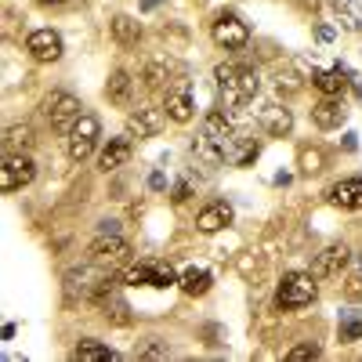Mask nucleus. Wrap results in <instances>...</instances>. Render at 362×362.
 I'll list each match as a JSON object with an SVG mask.
<instances>
[{"instance_id": "nucleus-1", "label": "nucleus", "mask_w": 362, "mask_h": 362, "mask_svg": "<svg viewBox=\"0 0 362 362\" xmlns=\"http://www.w3.org/2000/svg\"><path fill=\"white\" fill-rule=\"evenodd\" d=\"M214 80H218V90H221V98H225V109H239V105H247L254 95H257V73L254 69H243V66H218L214 69Z\"/></svg>"}, {"instance_id": "nucleus-2", "label": "nucleus", "mask_w": 362, "mask_h": 362, "mask_svg": "<svg viewBox=\"0 0 362 362\" xmlns=\"http://www.w3.org/2000/svg\"><path fill=\"white\" fill-rule=\"evenodd\" d=\"M315 283H319V279L312 276V272H286V276L279 279V290H276V305L286 308V312L312 305L315 293H319Z\"/></svg>"}, {"instance_id": "nucleus-3", "label": "nucleus", "mask_w": 362, "mask_h": 362, "mask_svg": "<svg viewBox=\"0 0 362 362\" xmlns=\"http://www.w3.org/2000/svg\"><path fill=\"white\" fill-rule=\"evenodd\" d=\"M80 109H83L80 98L69 95V90H51V95L44 98V116H47V124L54 131H73V124L83 116Z\"/></svg>"}, {"instance_id": "nucleus-4", "label": "nucleus", "mask_w": 362, "mask_h": 362, "mask_svg": "<svg viewBox=\"0 0 362 362\" xmlns=\"http://www.w3.org/2000/svg\"><path fill=\"white\" fill-rule=\"evenodd\" d=\"M98 134H102V124H98V116H90V112H83L76 124H73V131H69V160L73 163H83L90 153H95V145H98Z\"/></svg>"}, {"instance_id": "nucleus-5", "label": "nucleus", "mask_w": 362, "mask_h": 362, "mask_svg": "<svg viewBox=\"0 0 362 362\" xmlns=\"http://www.w3.org/2000/svg\"><path fill=\"white\" fill-rule=\"evenodd\" d=\"M210 33H214V44L225 47V51H243L250 44V25L232 11H221L214 18V29H210Z\"/></svg>"}, {"instance_id": "nucleus-6", "label": "nucleus", "mask_w": 362, "mask_h": 362, "mask_svg": "<svg viewBox=\"0 0 362 362\" xmlns=\"http://www.w3.org/2000/svg\"><path fill=\"white\" fill-rule=\"evenodd\" d=\"M87 297L95 300V305L102 308V315H105V319H112L116 326H127V322H131V308H127V300L119 297V290H116V283H112V279H98V283H95V290H90Z\"/></svg>"}, {"instance_id": "nucleus-7", "label": "nucleus", "mask_w": 362, "mask_h": 362, "mask_svg": "<svg viewBox=\"0 0 362 362\" xmlns=\"http://www.w3.org/2000/svg\"><path fill=\"white\" fill-rule=\"evenodd\" d=\"M33 177H37V163L29 160L25 153H8L4 156V167H0V189H4V192L25 189Z\"/></svg>"}, {"instance_id": "nucleus-8", "label": "nucleus", "mask_w": 362, "mask_h": 362, "mask_svg": "<svg viewBox=\"0 0 362 362\" xmlns=\"http://www.w3.org/2000/svg\"><path fill=\"white\" fill-rule=\"evenodd\" d=\"M348 261H351V250H348L344 243H329L322 254H315V261H312V276H315L319 283L337 279L341 272L348 268Z\"/></svg>"}, {"instance_id": "nucleus-9", "label": "nucleus", "mask_w": 362, "mask_h": 362, "mask_svg": "<svg viewBox=\"0 0 362 362\" xmlns=\"http://www.w3.org/2000/svg\"><path fill=\"white\" fill-rule=\"evenodd\" d=\"M25 51H29V58H37V62H58V58H62V37H58L54 29H33V33L25 37Z\"/></svg>"}, {"instance_id": "nucleus-10", "label": "nucleus", "mask_w": 362, "mask_h": 362, "mask_svg": "<svg viewBox=\"0 0 362 362\" xmlns=\"http://www.w3.org/2000/svg\"><path fill=\"white\" fill-rule=\"evenodd\" d=\"M131 257V247L119 235H102L90 243V261L95 264H124Z\"/></svg>"}, {"instance_id": "nucleus-11", "label": "nucleus", "mask_w": 362, "mask_h": 362, "mask_svg": "<svg viewBox=\"0 0 362 362\" xmlns=\"http://www.w3.org/2000/svg\"><path fill=\"white\" fill-rule=\"evenodd\" d=\"M344 119H348V109H344L341 98H326V95H322V102L312 105V124H315L319 131H337Z\"/></svg>"}, {"instance_id": "nucleus-12", "label": "nucleus", "mask_w": 362, "mask_h": 362, "mask_svg": "<svg viewBox=\"0 0 362 362\" xmlns=\"http://www.w3.org/2000/svg\"><path fill=\"white\" fill-rule=\"evenodd\" d=\"M225 225H232V206H228L225 199L206 203L199 214H196V228H199L203 235H214V232H221Z\"/></svg>"}, {"instance_id": "nucleus-13", "label": "nucleus", "mask_w": 362, "mask_h": 362, "mask_svg": "<svg viewBox=\"0 0 362 362\" xmlns=\"http://www.w3.org/2000/svg\"><path fill=\"white\" fill-rule=\"evenodd\" d=\"M326 199L341 210H362V177H344L337 185H329Z\"/></svg>"}, {"instance_id": "nucleus-14", "label": "nucleus", "mask_w": 362, "mask_h": 362, "mask_svg": "<svg viewBox=\"0 0 362 362\" xmlns=\"http://www.w3.org/2000/svg\"><path fill=\"white\" fill-rule=\"evenodd\" d=\"M312 83H315L319 95H326V98H341V95H344V87H348V69H344V66H337V69H319V73L312 76Z\"/></svg>"}, {"instance_id": "nucleus-15", "label": "nucleus", "mask_w": 362, "mask_h": 362, "mask_svg": "<svg viewBox=\"0 0 362 362\" xmlns=\"http://www.w3.org/2000/svg\"><path fill=\"white\" fill-rule=\"evenodd\" d=\"M261 127H264L268 138H286L293 131V112L283 109V105H272V109L261 112Z\"/></svg>"}, {"instance_id": "nucleus-16", "label": "nucleus", "mask_w": 362, "mask_h": 362, "mask_svg": "<svg viewBox=\"0 0 362 362\" xmlns=\"http://www.w3.org/2000/svg\"><path fill=\"white\" fill-rule=\"evenodd\" d=\"M160 127H163V112H160V109H138V112H131V119H127V131H131L134 138H153Z\"/></svg>"}, {"instance_id": "nucleus-17", "label": "nucleus", "mask_w": 362, "mask_h": 362, "mask_svg": "<svg viewBox=\"0 0 362 362\" xmlns=\"http://www.w3.org/2000/svg\"><path fill=\"white\" fill-rule=\"evenodd\" d=\"M131 160V138H109V145L102 148V156H98V167L109 174L116 167H124Z\"/></svg>"}, {"instance_id": "nucleus-18", "label": "nucleus", "mask_w": 362, "mask_h": 362, "mask_svg": "<svg viewBox=\"0 0 362 362\" xmlns=\"http://www.w3.org/2000/svg\"><path fill=\"white\" fill-rule=\"evenodd\" d=\"M329 11L341 22V29H351V33H362V4L358 0H329Z\"/></svg>"}, {"instance_id": "nucleus-19", "label": "nucleus", "mask_w": 362, "mask_h": 362, "mask_svg": "<svg viewBox=\"0 0 362 362\" xmlns=\"http://www.w3.org/2000/svg\"><path fill=\"white\" fill-rule=\"evenodd\" d=\"M105 95H109L112 105H131V98H134V80H131V73L116 69V73L109 76V83H105Z\"/></svg>"}, {"instance_id": "nucleus-20", "label": "nucleus", "mask_w": 362, "mask_h": 362, "mask_svg": "<svg viewBox=\"0 0 362 362\" xmlns=\"http://www.w3.org/2000/svg\"><path fill=\"white\" fill-rule=\"evenodd\" d=\"M210 283H214V276H210L206 268H185V272H181V279H177V286L185 290L189 297H203L210 290Z\"/></svg>"}, {"instance_id": "nucleus-21", "label": "nucleus", "mask_w": 362, "mask_h": 362, "mask_svg": "<svg viewBox=\"0 0 362 362\" xmlns=\"http://www.w3.org/2000/svg\"><path fill=\"white\" fill-rule=\"evenodd\" d=\"M112 40H116L119 47H134V44L141 40V25H138L131 15H116V18H112Z\"/></svg>"}, {"instance_id": "nucleus-22", "label": "nucleus", "mask_w": 362, "mask_h": 362, "mask_svg": "<svg viewBox=\"0 0 362 362\" xmlns=\"http://www.w3.org/2000/svg\"><path fill=\"white\" fill-rule=\"evenodd\" d=\"M33 141L37 138H33V127H29V124H11L4 131V148H8V153H25Z\"/></svg>"}, {"instance_id": "nucleus-23", "label": "nucleus", "mask_w": 362, "mask_h": 362, "mask_svg": "<svg viewBox=\"0 0 362 362\" xmlns=\"http://www.w3.org/2000/svg\"><path fill=\"white\" fill-rule=\"evenodd\" d=\"M73 358H76V362H116L119 355H116L112 348L98 344V341H83V344L73 351Z\"/></svg>"}, {"instance_id": "nucleus-24", "label": "nucleus", "mask_w": 362, "mask_h": 362, "mask_svg": "<svg viewBox=\"0 0 362 362\" xmlns=\"http://www.w3.org/2000/svg\"><path fill=\"white\" fill-rule=\"evenodd\" d=\"M167 116L174 119V124H189L192 119V95L189 90H177V95L167 98Z\"/></svg>"}, {"instance_id": "nucleus-25", "label": "nucleus", "mask_w": 362, "mask_h": 362, "mask_svg": "<svg viewBox=\"0 0 362 362\" xmlns=\"http://www.w3.org/2000/svg\"><path fill=\"white\" fill-rule=\"evenodd\" d=\"M124 283L127 286H153L156 283V264H131Z\"/></svg>"}, {"instance_id": "nucleus-26", "label": "nucleus", "mask_w": 362, "mask_h": 362, "mask_svg": "<svg viewBox=\"0 0 362 362\" xmlns=\"http://www.w3.org/2000/svg\"><path fill=\"white\" fill-rule=\"evenodd\" d=\"M322 163H326V156H322V148H300V174H319L322 170Z\"/></svg>"}, {"instance_id": "nucleus-27", "label": "nucleus", "mask_w": 362, "mask_h": 362, "mask_svg": "<svg viewBox=\"0 0 362 362\" xmlns=\"http://www.w3.org/2000/svg\"><path fill=\"white\" fill-rule=\"evenodd\" d=\"M362 337V319L355 312H344L341 315V341H358Z\"/></svg>"}, {"instance_id": "nucleus-28", "label": "nucleus", "mask_w": 362, "mask_h": 362, "mask_svg": "<svg viewBox=\"0 0 362 362\" xmlns=\"http://www.w3.org/2000/svg\"><path fill=\"white\" fill-rule=\"evenodd\" d=\"M319 355H322L319 344H297V348L286 351V362H308V358H319Z\"/></svg>"}, {"instance_id": "nucleus-29", "label": "nucleus", "mask_w": 362, "mask_h": 362, "mask_svg": "<svg viewBox=\"0 0 362 362\" xmlns=\"http://www.w3.org/2000/svg\"><path fill=\"white\" fill-rule=\"evenodd\" d=\"M276 90L290 98V95H297V90H300V80H297L293 73H279V76H276Z\"/></svg>"}, {"instance_id": "nucleus-30", "label": "nucleus", "mask_w": 362, "mask_h": 362, "mask_svg": "<svg viewBox=\"0 0 362 362\" xmlns=\"http://www.w3.org/2000/svg\"><path fill=\"white\" fill-rule=\"evenodd\" d=\"M163 80H167V66H160V62H153V66H148V69H145V83H148V87H153V90H156V87H163Z\"/></svg>"}, {"instance_id": "nucleus-31", "label": "nucleus", "mask_w": 362, "mask_h": 362, "mask_svg": "<svg viewBox=\"0 0 362 362\" xmlns=\"http://www.w3.org/2000/svg\"><path fill=\"white\" fill-rule=\"evenodd\" d=\"M189 196H192V189L185 185V181H177V185H174V196H170V199H174V203H185Z\"/></svg>"}, {"instance_id": "nucleus-32", "label": "nucleus", "mask_w": 362, "mask_h": 362, "mask_svg": "<svg viewBox=\"0 0 362 362\" xmlns=\"http://www.w3.org/2000/svg\"><path fill=\"white\" fill-rule=\"evenodd\" d=\"M315 37H319V44H329V40L337 37V29H334V25H319V29H315Z\"/></svg>"}, {"instance_id": "nucleus-33", "label": "nucleus", "mask_w": 362, "mask_h": 362, "mask_svg": "<svg viewBox=\"0 0 362 362\" xmlns=\"http://www.w3.org/2000/svg\"><path fill=\"white\" fill-rule=\"evenodd\" d=\"M148 189H156V192H160V189H167V177H163V174L156 170L153 177H148Z\"/></svg>"}, {"instance_id": "nucleus-34", "label": "nucleus", "mask_w": 362, "mask_h": 362, "mask_svg": "<svg viewBox=\"0 0 362 362\" xmlns=\"http://www.w3.org/2000/svg\"><path fill=\"white\" fill-rule=\"evenodd\" d=\"M362 286V254H355V283H351V290H358Z\"/></svg>"}, {"instance_id": "nucleus-35", "label": "nucleus", "mask_w": 362, "mask_h": 362, "mask_svg": "<svg viewBox=\"0 0 362 362\" xmlns=\"http://www.w3.org/2000/svg\"><path fill=\"white\" fill-rule=\"evenodd\" d=\"M348 83H351V90H355V95L362 98V76H358V73H348Z\"/></svg>"}, {"instance_id": "nucleus-36", "label": "nucleus", "mask_w": 362, "mask_h": 362, "mask_svg": "<svg viewBox=\"0 0 362 362\" xmlns=\"http://www.w3.org/2000/svg\"><path fill=\"white\" fill-rule=\"evenodd\" d=\"M37 8H62V4H69V0H33Z\"/></svg>"}, {"instance_id": "nucleus-37", "label": "nucleus", "mask_w": 362, "mask_h": 362, "mask_svg": "<svg viewBox=\"0 0 362 362\" xmlns=\"http://www.w3.org/2000/svg\"><path fill=\"white\" fill-rule=\"evenodd\" d=\"M163 4V0H141V11H156Z\"/></svg>"}, {"instance_id": "nucleus-38", "label": "nucleus", "mask_w": 362, "mask_h": 362, "mask_svg": "<svg viewBox=\"0 0 362 362\" xmlns=\"http://www.w3.org/2000/svg\"><path fill=\"white\" fill-rule=\"evenodd\" d=\"M300 4H312V8H315V4H319V0H300Z\"/></svg>"}]
</instances>
